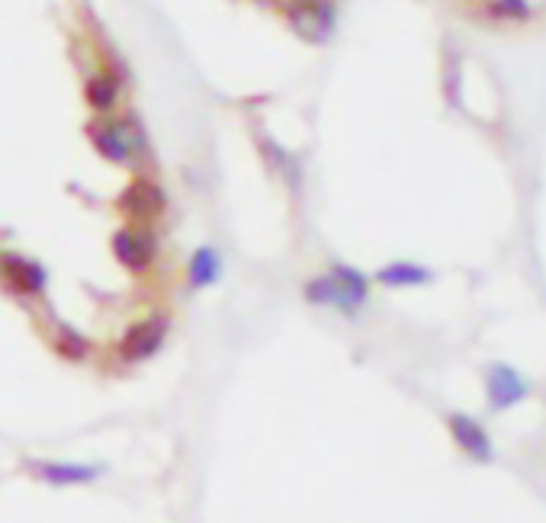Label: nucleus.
I'll list each match as a JSON object with an SVG mask.
<instances>
[{
  "label": "nucleus",
  "mask_w": 546,
  "mask_h": 523,
  "mask_svg": "<svg viewBox=\"0 0 546 523\" xmlns=\"http://www.w3.org/2000/svg\"><path fill=\"white\" fill-rule=\"evenodd\" d=\"M286 17L306 39H325L335 29V7L331 0H286Z\"/></svg>",
  "instance_id": "4"
},
{
  "label": "nucleus",
  "mask_w": 546,
  "mask_h": 523,
  "mask_svg": "<svg viewBox=\"0 0 546 523\" xmlns=\"http://www.w3.org/2000/svg\"><path fill=\"white\" fill-rule=\"evenodd\" d=\"M485 17L495 23H524L530 20V4L527 0H482Z\"/></svg>",
  "instance_id": "9"
},
{
  "label": "nucleus",
  "mask_w": 546,
  "mask_h": 523,
  "mask_svg": "<svg viewBox=\"0 0 546 523\" xmlns=\"http://www.w3.org/2000/svg\"><path fill=\"white\" fill-rule=\"evenodd\" d=\"M164 203H168V199H164V190L148 177H135L123 193V209L139 222H151L155 215H161Z\"/></svg>",
  "instance_id": "6"
},
{
  "label": "nucleus",
  "mask_w": 546,
  "mask_h": 523,
  "mask_svg": "<svg viewBox=\"0 0 546 523\" xmlns=\"http://www.w3.org/2000/svg\"><path fill=\"white\" fill-rule=\"evenodd\" d=\"M36 472H45L42 479L49 482H58V485H71V482H84L90 479L87 469H78V466H33Z\"/></svg>",
  "instance_id": "10"
},
{
  "label": "nucleus",
  "mask_w": 546,
  "mask_h": 523,
  "mask_svg": "<svg viewBox=\"0 0 546 523\" xmlns=\"http://www.w3.org/2000/svg\"><path fill=\"white\" fill-rule=\"evenodd\" d=\"M84 94H87L90 110H97V113L116 110V100H119V74H110V71L97 74V78L87 81Z\"/></svg>",
  "instance_id": "7"
},
{
  "label": "nucleus",
  "mask_w": 546,
  "mask_h": 523,
  "mask_svg": "<svg viewBox=\"0 0 546 523\" xmlns=\"http://www.w3.org/2000/svg\"><path fill=\"white\" fill-rule=\"evenodd\" d=\"M0 286H7L13 296H42L45 270L20 254H0Z\"/></svg>",
  "instance_id": "5"
},
{
  "label": "nucleus",
  "mask_w": 546,
  "mask_h": 523,
  "mask_svg": "<svg viewBox=\"0 0 546 523\" xmlns=\"http://www.w3.org/2000/svg\"><path fill=\"white\" fill-rule=\"evenodd\" d=\"M87 135L94 148L106 161L113 164H132L135 155H142L145 151V138L139 129H129L126 122L119 119H103V122H87Z\"/></svg>",
  "instance_id": "1"
},
{
  "label": "nucleus",
  "mask_w": 546,
  "mask_h": 523,
  "mask_svg": "<svg viewBox=\"0 0 546 523\" xmlns=\"http://www.w3.org/2000/svg\"><path fill=\"white\" fill-rule=\"evenodd\" d=\"M164 331H168V318H148V321H139V325H132L116 347V366H132L151 357V353L161 347Z\"/></svg>",
  "instance_id": "3"
},
{
  "label": "nucleus",
  "mask_w": 546,
  "mask_h": 523,
  "mask_svg": "<svg viewBox=\"0 0 546 523\" xmlns=\"http://www.w3.org/2000/svg\"><path fill=\"white\" fill-rule=\"evenodd\" d=\"M379 280L383 283H415V280H421V273L415 267H389V270L379 273Z\"/></svg>",
  "instance_id": "11"
},
{
  "label": "nucleus",
  "mask_w": 546,
  "mask_h": 523,
  "mask_svg": "<svg viewBox=\"0 0 546 523\" xmlns=\"http://www.w3.org/2000/svg\"><path fill=\"white\" fill-rule=\"evenodd\" d=\"M216 276H219V254L212 251V248H200L193 257H190V264H187V280L193 289H203L209 283H216Z\"/></svg>",
  "instance_id": "8"
},
{
  "label": "nucleus",
  "mask_w": 546,
  "mask_h": 523,
  "mask_svg": "<svg viewBox=\"0 0 546 523\" xmlns=\"http://www.w3.org/2000/svg\"><path fill=\"white\" fill-rule=\"evenodd\" d=\"M113 254L126 270L148 273L151 267H155V257H158V238L145 225L119 228V232L113 235Z\"/></svg>",
  "instance_id": "2"
}]
</instances>
